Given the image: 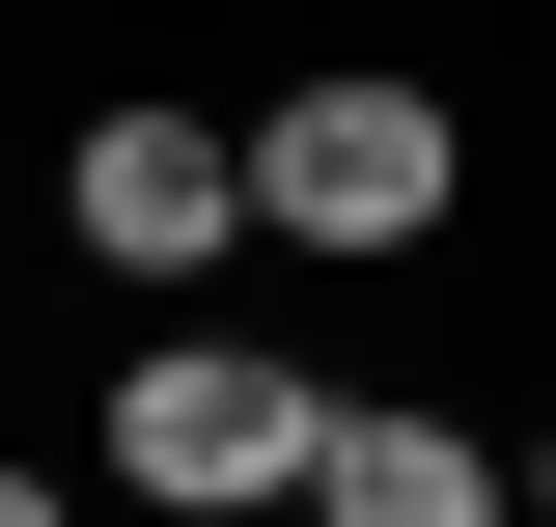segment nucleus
Instances as JSON below:
<instances>
[{"label": "nucleus", "mask_w": 556, "mask_h": 527, "mask_svg": "<svg viewBox=\"0 0 556 527\" xmlns=\"http://www.w3.org/2000/svg\"><path fill=\"white\" fill-rule=\"evenodd\" d=\"M445 195H473V139H445V83H390V56H334V83L251 112V250H362L390 278Z\"/></svg>", "instance_id": "1"}, {"label": "nucleus", "mask_w": 556, "mask_h": 527, "mask_svg": "<svg viewBox=\"0 0 556 527\" xmlns=\"http://www.w3.org/2000/svg\"><path fill=\"white\" fill-rule=\"evenodd\" d=\"M84 250L112 278H223L251 250V139L223 112H84Z\"/></svg>", "instance_id": "3"}, {"label": "nucleus", "mask_w": 556, "mask_h": 527, "mask_svg": "<svg viewBox=\"0 0 556 527\" xmlns=\"http://www.w3.org/2000/svg\"><path fill=\"white\" fill-rule=\"evenodd\" d=\"M529 500H556V445H529Z\"/></svg>", "instance_id": "5"}, {"label": "nucleus", "mask_w": 556, "mask_h": 527, "mask_svg": "<svg viewBox=\"0 0 556 527\" xmlns=\"http://www.w3.org/2000/svg\"><path fill=\"white\" fill-rule=\"evenodd\" d=\"M306 500H334V527H473V500H529V445H445V416L334 389V416H306Z\"/></svg>", "instance_id": "4"}, {"label": "nucleus", "mask_w": 556, "mask_h": 527, "mask_svg": "<svg viewBox=\"0 0 556 527\" xmlns=\"http://www.w3.org/2000/svg\"><path fill=\"white\" fill-rule=\"evenodd\" d=\"M306 361H251V333H139V389L84 416V472L112 500H306Z\"/></svg>", "instance_id": "2"}]
</instances>
